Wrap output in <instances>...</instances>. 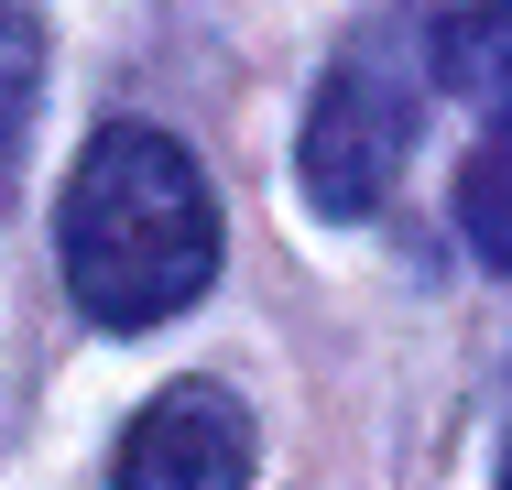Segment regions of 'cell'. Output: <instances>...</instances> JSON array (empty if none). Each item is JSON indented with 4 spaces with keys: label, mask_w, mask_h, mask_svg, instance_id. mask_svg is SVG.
I'll return each mask as SVG.
<instances>
[{
    "label": "cell",
    "mask_w": 512,
    "mask_h": 490,
    "mask_svg": "<svg viewBox=\"0 0 512 490\" xmlns=\"http://www.w3.org/2000/svg\"><path fill=\"white\" fill-rule=\"evenodd\" d=\"M66 251V294L99 327H164L186 316L218 273V196H207L197 153L153 120H109L99 142L77 153V186L55 218Z\"/></svg>",
    "instance_id": "6da1fadb"
},
{
    "label": "cell",
    "mask_w": 512,
    "mask_h": 490,
    "mask_svg": "<svg viewBox=\"0 0 512 490\" xmlns=\"http://www.w3.org/2000/svg\"><path fill=\"white\" fill-rule=\"evenodd\" d=\"M425 11H382L306 109V196L327 218H371L382 196L404 186L414 120H425Z\"/></svg>",
    "instance_id": "7a4b0ae2"
},
{
    "label": "cell",
    "mask_w": 512,
    "mask_h": 490,
    "mask_svg": "<svg viewBox=\"0 0 512 490\" xmlns=\"http://www.w3.org/2000/svg\"><path fill=\"white\" fill-rule=\"evenodd\" d=\"M109 490H251V414L218 382H175L153 392L120 436Z\"/></svg>",
    "instance_id": "3957f363"
},
{
    "label": "cell",
    "mask_w": 512,
    "mask_h": 490,
    "mask_svg": "<svg viewBox=\"0 0 512 490\" xmlns=\"http://www.w3.org/2000/svg\"><path fill=\"white\" fill-rule=\"evenodd\" d=\"M425 77L458 88L480 120H502V88H512V0H447V11H425Z\"/></svg>",
    "instance_id": "277c9868"
},
{
    "label": "cell",
    "mask_w": 512,
    "mask_h": 490,
    "mask_svg": "<svg viewBox=\"0 0 512 490\" xmlns=\"http://www.w3.org/2000/svg\"><path fill=\"white\" fill-rule=\"evenodd\" d=\"M33 98H44V22H33L22 0H0V196H11V175H22Z\"/></svg>",
    "instance_id": "5b68a950"
},
{
    "label": "cell",
    "mask_w": 512,
    "mask_h": 490,
    "mask_svg": "<svg viewBox=\"0 0 512 490\" xmlns=\"http://www.w3.org/2000/svg\"><path fill=\"white\" fill-rule=\"evenodd\" d=\"M502 175H512L502 131H480V153H469V175H458V218H469V251H480L491 273L512 262V207H502Z\"/></svg>",
    "instance_id": "8992f818"
}]
</instances>
